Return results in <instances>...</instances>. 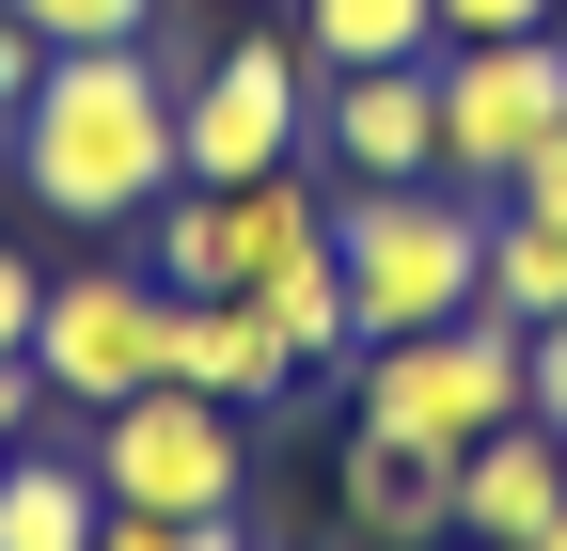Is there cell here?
<instances>
[{
    "label": "cell",
    "instance_id": "12",
    "mask_svg": "<svg viewBox=\"0 0 567 551\" xmlns=\"http://www.w3.org/2000/svg\"><path fill=\"white\" fill-rule=\"evenodd\" d=\"M95 520H111L95 457H48V441L0 457V551H95Z\"/></svg>",
    "mask_w": 567,
    "mask_h": 551
},
{
    "label": "cell",
    "instance_id": "2",
    "mask_svg": "<svg viewBox=\"0 0 567 551\" xmlns=\"http://www.w3.org/2000/svg\"><path fill=\"white\" fill-rule=\"evenodd\" d=\"M331 252H347V315H363V347H379V331H442V315L488 300V205L442 189V174L347 189V205H331Z\"/></svg>",
    "mask_w": 567,
    "mask_h": 551
},
{
    "label": "cell",
    "instance_id": "19",
    "mask_svg": "<svg viewBox=\"0 0 567 551\" xmlns=\"http://www.w3.org/2000/svg\"><path fill=\"white\" fill-rule=\"evenodd\" d=\"M32 409H48V378H32V347H0V457L32 441Z\"/></svg>",
    "mask_w": 567,
    "mask_h": 551
},
{
    "label": "cell",
    "instance_id": "10",
    "mask_svg": "<svg viewBox=\"0 0 567 551\" xmlns=\"http://www.w3.org/2000/svg\"><path fill=\"white\" fill-rule=\"evenodd\" d=\"M347 520H363L379 551H442L457 536V457L394 441V426H347Z\"/></svg>",
    "mask_w": 567,
    "mask_h": 551
},
{
    "label": "cell",
    "instance_id": "7",
    "mask_svg": "<svg viewBox=\"0 0 567 551\" xmlns=\"http://www.w3.org/2000/svg\"><path fill=\"white\" fill-rule=\"evenodd\" d=\"M551 126H567V17L551 32H505V48H442V189L488 205Z\"/></svg>",
    "mask_w": 567,
    "mask_h": 551
},
{
    "label": "cell",
    "instance_id": "16",
    "mask_svg": "<svg viewBox=\"0 0 567 551\" xmlns=\"http://www.w3.org/2000/svg\"><path fill=\"white\" fill-rule=\"evenodd\" d=\"M95 551H252V520H158V505H111Z\"/></svg>",
    "mask_w": 567,
    "mask_h": 551
},
{
    "label": "cell",
    "instance_id": "11",
    "mask_svg": "<svg viewBox=\"0 0 567 551\" xmlns=\"http://www.w3.org/2000/svg\"><path fill=\"white\" fill-rule=\"evenodd\" d=\"M536 520H567V441L536 426H488L473 457H457V536H488V551H536Z\"/></svg>",
    "mask_w": 567,
    "mask_h": 551
},
{
    "label": "cell",
    "instance_id": "15",
    "mask_svg": "<svg viewBox=\"0 0 567 551\" xmlns=\"http://www.w3.org/2000/svg\"><path fill=\"white\" fill-rule=\"evenodd\" d=\"M17 32H32V48H142L158 0H17Z\"/></svg>",
    "mask_w": 567,
    "mask_h": 551
},
{
    "label": "cell",
    "instance_id": "5",
    "mask_svg": "<svg viewBox=\"0 0 567 551\" xmlns=\"http://www.w3.org/2000/svg\"><path fill=\"white\" fill-rule=\"evenodd\" d=\"M174 347V284L158 268H126V252H80V268H48V300H32V378L63 409H126L142 378H158Z\"/></svg>",
    "mask_w": 567,
    "mask_h": 551
},
{
    "label": "cell",
    "instance_id": "13",
    "mask_svg": "<svg viewBox=\"0 0 567 551\" xmlns=\"http://www.w3.org/2000/svg\"><path fill=\"white\" fill-rule=\"evenodd\" d=\"M488 315H520V331H551L567 315V205H488Z\"/></svg>",
    "mask_w": 567,
    "mask_h": 551
},
{
    "label": "cell",
    "instance_id": "21",
    "mask_svg": "<svg viewBox=\"0 0 567 551\" xmlns=\"http://www.w3.org/2000/svg\"><path fill=\"white\" fill-rule=\"evenodd\" d=\"M536 426H551V441H567V315H551V331H536Z\"/></svg>",
    "mask_w": 567,
    "mask_h": 551
},
{
    "label": "cell",
    "instance_id": "14",
    "mask_svg": "<svg viewBox=\"0 0 567 551\" xmlns=\"http://www.w3.org/2000/svg\"><path fill=\"white\" fill-rule=\"evenodd\" d=\"M442 48V0H300V63L347 80V63H425Z\"/></svg>",
    "mask_w": 567,
    "mask_h": 551
},
{
    "label": "cell",
    "instance_id": "6",
    "mask_svg": "<svg viewBox=\"0 0 567 551\" xmlns=\"http://www.w3.org/2000/svg\"><path fill=\"white\" fill-rule=\"evenodd\" d=\"M300 143H316V63H300V32H237V48L174 95V158H189L205 189H252V174H284Z\"/></svg>",
    "mask_w": 567,
    "mask_h": 551
},
{
    "label": "cell",
    "instance_id": "23",
    "mask_svg": "<svg viewBox=\"0 0 567 551\" xmlns=\"http://www.w3.org/2000/svg\"><path fill=\"white\" fill-rule=\"evenodd\" d=\"M536 551H567V520H536Z\"/></svg>",
    "mask_w": 567,
    "mask_h": 551
},
{
    "label": "cell",
    "instance_id": "22",
    "mask_svg": "<svg viewBox=\"0 0 567 551\" xmlns=\"http://www.w3.org/2000/svg\"><path fill=\"white\" fill-rule=\"evenodd\" d=\"M505 189H520V205H567V126H551V143H536V158H520ZM505 189H488V205H505Z\"/></svg>",
    "mask_w": 567,
    "mask_h": 551
},
{
    "label": "cell",
    "instance_id": "8",
    "mask_svg": "<svg viewBox=\"0 0 567 551\" xmlns=\"http://www.w3.org/2000/svg\"><path fill=\"white\" fill-rule=\"evenodd\" d=\"M316 143H331L347 189L442 174V48H425V63H347V80H316Z\"/></svg>",
    "mask_w": 567,
    "mask_h": 551
},
{
    "label": "cell",
    "instance_id": "3",
    "mask_svg": "<svg viewBox=\"0 0 567 551\" xmlns=\"http://www.w3.org/2000/svg\"><path fill=\"white\" fill-rule=\"evenodd\" d=\"M347 378H363V426L473 457L488 426H520V409H536V331L473 300V315H442V331H379V347H347Z\"/></svg>",
    "mask_w": 567,
    "mask_h": 551
},
{
    "label": "cell",
    "instance_id": "4",
    "mask_svg": "<svg viewBox=\"0 0 567 551\" xmlns=\"http://www.w3.org/2000/svg\"><path fill=\"white\" fill-rule=\"evenodd\" d=\"M95 489L158 505V520H237L252 505V426L189 378H142L126 409H95Z\"/></svg>",
    "mask_w": 567,
    "mask_h": 551
},
{
    "label": "cell",
    "instance_id": "18",
    "mask_svg": "<svg viewBox=\"0 0 567 551\" xmlns=\"http://www.w3.org/2000/svg\"><path fill=\"white\" fill-rule=\"evenodd\" d=\"M32 300H48V268H32L17 237H0V347H32Z\"/></svg>",
    "mask_w": 567,
    "mask_h": 551
},
{
    "label": "cell",
    "instance_id": "20",
    "mask_svg": "<svg viewBox=\"0 0 567 551\" xmlns=\"http://www.w3.org/2000/svg\"><path fill=\"white\" fill-rule=\"evenodd\" d=\"M32 63H48V48L17 32V0H0V126H17V111H32Z\"/></svg>",
    "mask_w": 567,
    "mask_h": 551
},
{
    "label": "cell",
    "instance_id": "1",
    "mask_svg": "<svg viewBox=\"0 0 567 551\" xmlns=\"http://www.w3.org/2000/svg\"><path fill=\"white\" fill-rule=\"evenodd\" d=\"M17 174L48 221L80 237H126L189 158H174V80L158 48H48L32 63V111H17Z\"/></svg>",
    "mask_w": 567,
    "mask_h": 551
},
{
    "label": "cell",
    "instance_id": "9",
    "mask_svg": "<svg viewBox=\"0 0 567 551\" xmlns=\"http://www.w3.org/2000/svg\"><path fill=\"white\" fill-rule=\"evenodd\" d=\"M158 378L221 394V409H284V394H300V347L268 331V300H174V347H158Z\"/></svg>",
    "mask_w": 567,
    "mask_h": 551
},
{
    "label": "cell",
    "instance_id": "17",
    "mask_svg": "<svg viewBox=\"0 0 567 551\" xmlns=\"http://www.w3.org/2000/svg\"><path fill=\"white\" fill-rule=\"evenodd\" d=\"M567 0H442V48H505V32H551Z\"/></svg>",
    "mask_w": 567,
    "mask_h": 551
},
{
    "label": "cell",
    "instance_id": "24",
    "mask_svg": "<svg viewBox=\"0 0 567 551\" xmlns=\"http://www.w3.org/2000/svg\"><path fill=\"white\" fill-rule=\"evenodd\" d=\"M457 551H488V536H457Z\"/></svg>",
    "mask_w": 567,
    "mask_h": 551
}]
</instances>
